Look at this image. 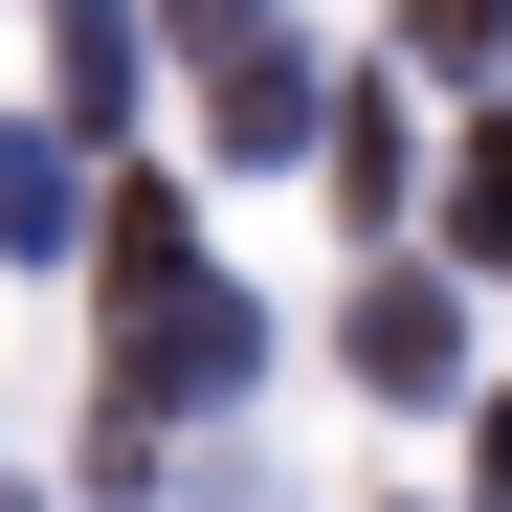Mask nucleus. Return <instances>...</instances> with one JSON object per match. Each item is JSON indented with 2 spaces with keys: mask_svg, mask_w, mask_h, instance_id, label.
<instances>
[]
</instances>
